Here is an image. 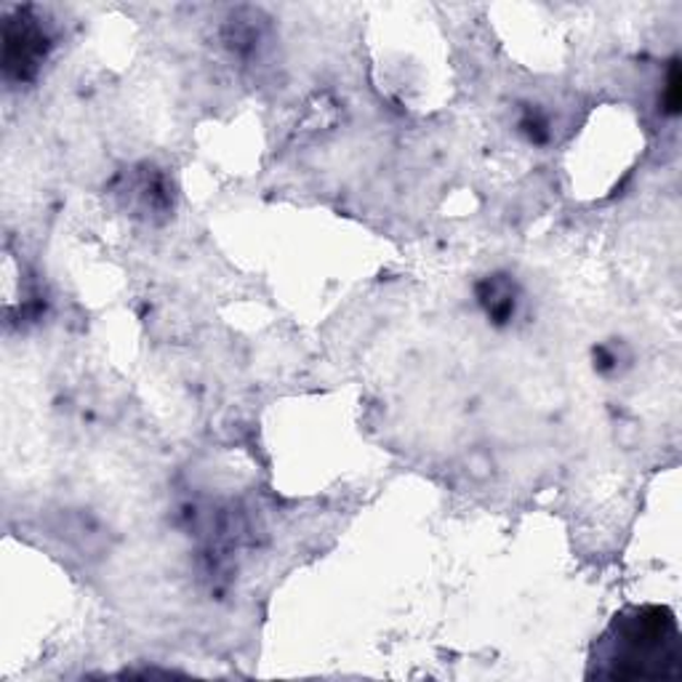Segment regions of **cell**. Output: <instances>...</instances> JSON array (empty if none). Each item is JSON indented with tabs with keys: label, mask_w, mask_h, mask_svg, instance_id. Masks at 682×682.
I'll return each instance as SVG.
<instances>
[{
	"label": "cell",
	"mask_w": 682,
	"mask_h": 682,
	"mask_svg": "<svg viewBox=\"0 0 682 682\" xmlns=\"http://www.w3.org/2000/svg\"><path fill=\"white\" fill-rule=\"evenodd\" d=\"M478 299L486 310V315L493 320V323H510L515 318L517 310V291L515 283L504 275H488L486 280L480 283L478 288Z\"/></svg>",
	"instance_id": "obj_2"
},
{
	"label": "cell",
	"mask_w": 682,
	"mask_h": 682,
	"mask_svg": "<svg viewBox=\"0 0 682 682\" xmlns=\"http://www.w3.org/2000/svg\"><path fill=\"white\" fill-rule=\"evenodd\" d=\"M663 105H667L669 115H678V110H680V68H678V62H672V68H669L667 96H663Z\"/></svg>",
	"instance_id": "obj_3"
},
{
	"label": "cell",
	"mask_w": 682,
	"mask_h": 682,
	"mask_svg": "<svg viewBox=\"0 0 682 682\" xmlns=\"http://www.w3.org/2000/svg\"><path fill=\"white\" fill-rule=\"evenodd\" d=\"M682 635L667 606H630L615 613L591 645L589 678L661 680L678 678Z\"/></svg>",
	"instance_id": "obj_1"
}]
</instances>
